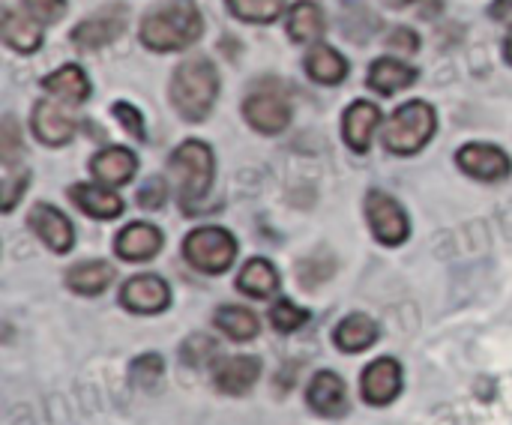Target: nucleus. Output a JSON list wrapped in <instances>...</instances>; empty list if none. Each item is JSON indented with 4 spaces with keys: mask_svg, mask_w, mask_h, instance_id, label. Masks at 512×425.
Segmentation results:
<instances>
[{
    "mask_svg": "<svg viewBox=\"0 0 512 425\" xmlns=\"http://www.w3.org/2000/svg\"><path fill=\"white\" fill-rule=\"evenodd\" d=\"M396 3H411V0H396Z\"/></svg>",
    "mask_w": 512,
    "mask_h": 425,
    "instance_id": "nucleus-41",
    "label": "nucleus"
},
{
    "mask_svg": "<svg viewBox=\"0 0 512 425\" xmlns=\"http://www.w3.org/2000/svg\"><path fill=\"white\" fill-rule=\"evenodd\" d=\"M204 33V18L192 0H168L156 9H150L141 21V45L165 54V51H183L192 42H198Z\"/></svg>",
    "mask_w": 512,
    "mask_h": 425,
    "instance_id": "nucleus-1",
    "label": "nucleus"
},
{
    "mask_svg": "<svg viewBox=\"0 0 512 425\" xmlns=\"http://www.w3.org/2000/svg\"><path fill=\"white\" fill-rule=\"evenodd\" d=\"M90 171L105 186H126L138 171V159L126 147H105L90 159Z\"/></svg>",
    "mask_w": 512,
    "mask_h": 425,
    "instance_id": "nucleus-18",
    "label": "nucleus"
},
{
    "mask_svg": "<svg viewBox=\"0 0 512 425\" xmlns=\"http://www.w3.org/2000/svg\"><path fill=\"white\" fill-rule=\"evenodd\" d=\"M306 72H309L312 81L330 87V84L345 81V75H348V60H345L339 51H333L330 45H312L309 54H306Z\"/></svg>",
    "mask_w": 512,
    "mask_h": 425,
    "instance_id": "nucleus-26",
    "label": "nucleus"
},
{
    "mask_svg": "<svg viewBox=\"0 0 512 425\" xmlns=\"http://www.w3.org/2000/svg\"><path fill=\"white\" fill-rule=\"evenodd\" d=\"M306 405L318 417H342L348 411V390L336 372H318L306 390Z\"/></svg>",
    "mask_w": 512,
    "mask_h": 425,
    "instance_id": "nucleus-15",
    "label": "nucleus"
},
{
    "mask_svg": "<svg viewBox=\"0 0 512 425\" xmlns=\"http://www.w3.org/2000/svg\"><path fill=\"white\" fill-rule=\"evenodd\" d=\"M243 117L255 132H264V135L282 132L291 123V99L285 87L276 81L258 84L243 102Z\"/></svg>",
    "mask_w": 512,
    "mask_h": 425,
    "instance_id": "nucleus-6",
    "label": "nucleus"
},
{
    "mask_svg": "<svg viewBox=\"0 0 512 425\" xmlns=\"http://www.w3.org/2000/svg\"><path fill=\"white\" fill-rule=\"evenodd\" d=\"M237 288L252 300H267L279 288V273L267 258H252L237 276Z\"/></svg>",
    "mask_w": 512,
    "mask_h": 425,
    "instance_id": "nucleus-25",
    "label": "nucleus"
},
{
    "mask_svg": "<svg viewBox=\"0 0 512 425\" xmlns=\"http://www.w3.org/2000/svg\"><path fill=\"white\" fill-rule=\"evenodd\" d=\"M333 342L339 351L345 354H360V351H369L375 342H378V324L369 318V315H348L339 321V327L333 330Z\"/></svg>",
    "mask_w": 512,
    "mask_h": 425,
    "instance_id": "nucleus-21",
    "label": "nucleus"
},
{
    "mask_svg": "<svg viewBox=\"0 0 512 425\" xmlns=\"http://www.w3.org/2000/svg\"><path fill=\"white\" fill-rule=\"evenodd\" d=\"M27 225L30 231L57 255H66L75 246V228L72 222L51 204H33L27 213Z\"/></svg>",
    "mask_w": 512,
    "mask_h": 425,
    "instance_id": "nucleus-12",
    "label": "nucleus"
},
{
    "mask_svg": "<svg viewBox=\"0 0 512 425\" xmlns=\"http://www.w3.org/2000/svg\"><path fill=\"white\" fill-rule=\"evenodd\" d=\"M504 57L512 63V24L510 30H507V39H504Z\"/></svg>",
    "mask_w": 512,
    "mask_h": 425,
    "instance_id": "nucleus-40",
    "label": "nucleus"
},
{
    "mask_svg": "<svg viewBox=\"0 0 512 425\" xmlns=\"http://www.w3.org/2000/svg\"><path fill=\"white\" fill-rule=\"evenodd\" d=\"M414 81H417V72L408 63L396 60V57H381L369 69V87L384 93V96H393V93L411 87Z\"/></svg>",
    "mask_w": 512,
    "mask_h": 425,
    "instance_id": "nucleus-22",
    "label": "nucleus"
},
{
    "mask_svg": "<svg viewBox=\"0 0 512 425\" xmlns=\"http://www.w3.org/2000/svg\"><path fill=\"white\" fill-rule=\"evenodd\" d=\"M363 207H366V222H369V228H372L378 243L402 246L411 237V219H408L405 207L393 195H387L381 189H372L366 195Z\"/></svg>",
    "mask_w": 512,
    "mask_h": 425,
    "instance_id": "nucleus-7",
    "label": "nucleus"
},
{
    "mask_svg": "<svg viewBox=\"0 0 512 425\" xmlns=\"http://www.w3.org/2000/svg\"><path fill=\"white\" fill-rule=\"evenodd\" d=\"M261 378L258 357H225L213 366V387L225 396H246Z\"/></svg>",
    "mask_w": 512,
    "mask_h": 425,
    "instance_id": "nucleus-13",
    "label": "nucleus"
},
{
    "mask_svg": "<svg viewBox=\"0 0 512 425\" xmlns=\"http://www.w3.org/2000/svg\"><path fill=\"white\" fill-rule=\"evenodd\" d=\"M456 165L474 177V180H483V183H495V180H504L510 177L512 162L510 156L495 147V144H465L459 153H456Z\"/></svg>",
    "mask_w": 512,
    "mask_h": 425,
    "instance_id": "nucleus-11",
    "label": "nucleus"
},
{
    "mask_svg": "<svg viewBox=\"0 0 512 425\" xmlns=\"http://www.w3.org/2000/svg\"><path fill=\"white\" fill-rule=\"evenodd\" d=\"M165 366H162V357L159 354H144L132 363L129 369V378L138 390H156L159 378H162Z\"/></svg>",
    "mask_w": 512,
    "mask_h": 425,
    "instance_id": "nucleus-32",
    "label": "nucleus"
},
{
    "mask_svg": "<svg viewBox=\"0 0 512 425\" xmlns=\"http://www.w3.org/2000/svg\"><path fill=\"white\" fill-rule=\"evenodd\" d=\"M324 30H327V24H324V12L318 3L300 0L288 9V36L294 42H315L324 36Z\"/></svg>",
    "mask_w": 512,
    "mask_h": 425,
    "instance_id": "nucleus-27",
    "label": "nucleus"
},
{
    "mask_svg": "<svg viewBox=\"0 0 512 425\" xmlns=\"http://www.w3.org/2000/svg\"><path fill=\"white\" fill-rule=\"evenodd\" d=\"M213 324L222 336H228L231 342H252L261 330L255 312L243 309V306H222L213 315Z\"/></svg>",
    "mask_w": 512,
    "mask_h": 425,
    "instance_id": "nucleus-28",
    "label": "nucleus"
},
{
    "mask_svg": "<svg viewBox=\"0 0 512 425\" xmlns=\"http://www.w3.org/2000/svg\"><path fill=\"white\" fill-rule=\"evenodd\" d=\"M24 9H27L36 21L51 24V21H57V18L63 15L66 3H63V0H24Z\"/></svg>",
    "mask_w": 512,
    "mask_h": 425,
    "instance_id": "nucleus-37",
    "label": "nucleus"
},
{
    "mask_svg": "<svg viewBox=\"0 0 512 425\" xmlns=\"http://www.w3.org/2000/svg\"><path fill=\"white\" fill-rule=\"evenodd\" d=\"M512 12V0H495V6H492V18H504V15H510Z\"/></svg>",
    "mask_w": 512,
    "mask_h": 425,
    "instance_id": "nucleus-39",
    "label": "nucleus"
},
{
    "mask_svg": "<svg viewBox=\"0 0 512 425\" xmlns=\"http://www.w3.org/2000/svg\"><path fill=\"white\" fill-rule=\"evenodd\" d=\"M69 198L84 216L102 219V222L117 219L123 213V207H126L123 198L117 192H111V186H105V183H75L69 189Z\"/></svg>",
    "mask_w": 512,
    "mask_h": 425,
    "instance_id": "nucleus-16",
    "label": "nucleus"
},
{
    "mask_svg": "<svg viewBox=\"0 0 512 425\" xmlns=\"http://www.w3.org/2000/svg\"><path fill=\"white\" fill-rule=\"evenodd\" d=\"M360 393H363V402L372 405V408H384V405L396 402L399 393H402V366H399V360L381 357V360L369 363L363 369V378H360Z\"/></svg>",
    "mask_w": 512,
    "mask_h": 425,
    "instance_id": "nucleus-10",
    "label": "nucleus"
},
{
    "mask_svg": "<svg viewBox=\"0 0 512 425\" xmlns=\"http://www.w3.org/2000/svg\"><path fill=\"white\" fill-rule=\"evenodd\" d=\"M120 306L132 315H159L171 306V288L156 273H141L123 282Z\"/></svg>",
    "mask_w": 512,
    "mask_h": 425,
    "instance_id": "nucleus-9",
    "label": "nucleus"
},
{
    "mask_svg": "<svg viewBox=\"0 0 512 425\" xmlns=\"http://www.w3.org/2000/svg\"><path fill=\"white\" fill-rule=\"evenodd\" d=\"M123 30H126V6L111 3V6H102L99 12L87 15L72 30V45L84 54H93V51H102L111 42H117L123 36Z\"/></svg>",
    "mask_w": 512,
    "mask_h": 425,
    "instance_id": "nucleus-8",
    "label": "nucleus"
},
{
    "mask_svg": "<svg viewBox=\"0 0 512 425\" xmlns=\"http://www.w3.org/2000/svg\"><path fill=\"white\" fill-rule=\"evenodd\" d=\"M162 249V231L150 222H132L114 237V252L123 261H150Z\"/></svg>",
    "mask_w": 512,
    "mask_h": 425,
    "instance_id": "nucleus-17",
    "label": "nucleus"
},
{
    "mask_svg": "<svg viewBox=\"0 0 512 425\" xmlns=\"http://www.w3.org/2000/svg\"><path fill=\"white\" fill-rule=\"evenodd\" d=\"M306 321H309V312L300 309V306L291 303V300H279V303L270 309V324H273L279 333H294V330H300Z\"/></svg>",
    "mask_w": 512,
    "mask_h": 425,
    "instance_id": "nucleus-33",
    "label": "nucleus"
},
{
    "mask_svg": "<svg viewBox=\"0 0 512 425\" xmlns=\"http://www.w3.org/2000/svg\"><path fill=\"white\" fill-rule=\"evenodd\" d=\"M27 183H30L27 168H21V165H3V183H0V210L3 213H12V207L24 195Z\"/></svg>",
    "mask_w": 512,
    "mask_h": 425,
    "instance_id": "nucleus-30",
    "label": "nucleus"
},
{
    "mask_svg": "<svg viewBox=\"0 0 512 425\" xmlns=\"http://www.w3.org/2000/svg\"><path fill=\"white\" fill-rule=\"evenodd\" d=\"M435 129H438L435 108L423 99H414L393 111V117L384 123L381 141L396 156H414L435 138Z\"/></svg>",
    "mask_w": 512,
    "mask_h": 425,
    "instance_id": "nucleus-3",
    "label": "nucleus"
},
{
    "mask_svg": "<svg viewBox=\"0 0 512 425\" xmlns=\"http://www.w3.org/2000/svg\"><path fill=\"white\" fill-rule=\"evenodd\" d=\"M171 174L177 180L180 189V201L186 210L198 207L213 186L216 177V156L204 141H183L174 153H171Z\"/></svg>",
    "mask_w": 512,
    "mask_h": 425,
    "instance_id": "nucleus-4",
    "label": "nucleus"
},
{
    "mask_svg": "<svg viewBox=\"0 0 512 425\" xmlns=\"http://www.w3.org/2000/svg\"><path fill=\"white\" fill-rule=\"evenodd\" d=\"M114 117L123 123V129L132 135V138H138V141H144L147 138V129H144V117H141V111L135 108V105H129V102H114Z\"/></svg>",
    "mask_w": 512,
    "mask_h": 425,
    "instance_id": "nucleus-35",
    "label": "nucleus"
},
{
    "mask_svg": "<svg viewBox=\"0 0 512 425\" xmlns=\"http://www.w3.org/2000/svg\"><path fill=\"white\" fill-rule=\"evenodd\" d=\"M30 126H33V135L48 144V147H63L66 141H72L75 135V123L66 117V111L51 102V99H39L33 105V114H30Z\"/></svg>",
    "mask_w": 512,
    "mask_h": 425,
    "instance_id": "nucleus-14",
    "label": "nucleus"
},
{
    "mask_svg": "<svg viewBox=\"0 0 512 425\" xmlns=\"http://www.w3.org/2000/svg\"><path fill=\"white\" fill-rule=\"evenodd\" d=\"M171 105L186 123H201L210 117L219 96V72L210 57H186L171 75Z\"/></svg>",
    "mask_w": 512,
    "mask_h": 425,
    "instance_id": "nucleus-2",
    "label": "nucleus"
},
{
    "mask_svg": "<svg viewBox=\"0 0 512 425\" xmlns=\"http://www.w3.org/2000/svg\"><path fill=\"white\" fill-rule=\"evenodd\" d=\"M18 153H21L18 123H15V117H3V126H0V159H3V165H18Z\"/></svg>",
    "mask_w": 512,
    "mask_h": 425,
    "instance_id": "nucleus-34",
    "label": "nucleus"
},
{
    "mask_svg": "<svg viewBox=\"0 0 512 425\" xmlns=\"http://www.w3.org/2000/svg\"><path fill=\"white\" fill-rule=\"evenodd\" d=\"M387 45H390L393 51H408V54H414V51L420 48V36H417L414 30H408V27H393V33L387 36Z\"/></svg>",
    "mask_w": 512,
    "mask_h": 425,
    "instance_id": "nucleus-38",
    "label": "nucleus"
},
{
    "mask_svg": "<svg viewBox=\"0 0 512 425\" xmlns=\"http://www.w3.org/2000/svg\"><path fill=\"white\" fill-rule=\"evenodd\" d=\"M111 279H114V270L105 261H81L66 273L69 291H75L81 297H99L111 285Z\"/></svg>",
    "mask_w": 512,
    "mask_h": 425,
    "instance_id": "nucleus-24",
    "label": "nucleus"
},
{
    "mask_svg": "<svg viewBox=\"0 0 512 425\" xmlns=\"http://www.w3.org/2000/svg\"><path fill=\"white\" fill-rule=\"evenodd\" d=\"M288 0H228V9L234 18L249 24H267L276 21L285 12Z\"/></svg>",
    "mask_w": 512,
    "mask_h": 425,
    "instance_id": "nucleus-29",
    "label": "nucleus"
},
{
    "mask_svg": "<svg viewBox=\"0 0 512 425\" xmlns=\"http://www.w3.org/2000/svg\"><path fill=\"white\" fill-rule=\"evenodd\" d=\"M168 201V186H165V180H147L141 189H138V207H144V210H159L162 204Z\"/></svg>",
    "mask_w": 512,
    "mask_h": 425,
    "instance_id": "nucleus-36",
    "label": "nucleus"
},
{
    "mask_svg": "<svg viewBox=\"0 0 512 425\" xmlns=\"http://www.w3.org/2000/svg\"><path fill=\"white\" fill-rule=\"evenodd\" d=\"M381 126V111L378 105L372 102H354L348 111H345V120H342V135H345V144L357 153H366L369 150V141L375 135V129Z\"/></svg>",
    "mask_w": 512,
    "mask_h": 425,
    "instance_id": "nucleus-20",
    "label": "nucleus"
},
{
    "mask_svg": "<svg viewBox=\"0 0 512 425\" xmlns=\"http://www.w3.org/2000/svg\"><path fill=\"white\" fill-rule=\"evenodd\" d=\"M42 21H36L30 12H18V9H6L3 12V24H0V36L3 42L18 51V54H33L42 45Z\"/></svg>",
    "mask_w": 512,
    "mask_h": 425,
    "instance_id": "nucleus-19",
    "label": "nucleus"
},
{
    "mask_svg": "<svg viewBox=\"0 0 512 425\" xmlns=\"http://www.w3.org/2000/svg\"><path fill=\"white\" fill-rule=\"evenodd\" d=\"M216 357H219V345H216V339H210L204 333L189 336L183 342V348H180V360L186 366H195V369H201L207 363H216Z\"/></svg>",
    "mask_w": 512,
    "mask_h": 425,
    "instance_id": "nucleus-31",
    "label": "nucleus"
},
{
    "mask_svg": "<svg viewBox=\"0 0 512 425\" xmlns=\"http://www.w3.org/2000/svg\"><path fill=\"white\" fill-rule=\"evenodd\" d=\"M183 258L204 276H222L237 258V240L219 225H204L183 240Z\"/></svg>",
    "mask_w": 512,
    "mask_h": 425,
    "instance_id": "nucleus-5",
    "label": "nucleus"
},
{
    "mask_svg": "<svg viewBox=\"0 0 512 425\" xmlns=\"http://www.w3.org/2000/svg\"><path fill=\"white\" fill-rule=\"evenodd\" d=\"M42 87L51 96H57V99H63L69 105H81L90 96V81H87L84 69L81 66H72V63H66L57 72H51L48 78H42Z\"/></svg>",
    "mask_w": 512,
    "mask_h": 425,
    "instance_id": "nucleus-23",
    "label": "nucleus"
}]
</instances>
